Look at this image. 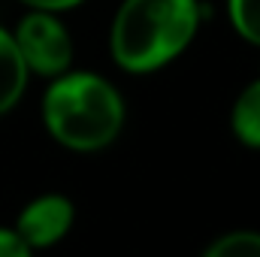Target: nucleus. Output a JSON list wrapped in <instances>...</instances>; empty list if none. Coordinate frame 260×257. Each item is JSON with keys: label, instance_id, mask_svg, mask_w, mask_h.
<instances>
[{"label": "nucleus", "instance_id": "f03ea898", "mask_svg": "<svg viewBox=\"0 0 260 257\" xmlns=\"http://www.w3.org/2000/svg\"><path fill=\"white\" fill-rule=\"evenodd\" d=\"M197 30V0H124L109 30L112 61L136 76L157 73L188 52Z\"/></svg>", "mask_w": 260, "mask_h": 257}, {"label": "nucleus", "instance_id": "6e6552de", "mask_svg": "<svg viewBox=\"0 0 260 257\" xmlns=\"http://www.w3.org/2000/svg\"><path fill=\"white\" fill-rule=\"evenodd\" d=\"M227 12L233 30L245 43L260 46V0H227Z\"/></svg>", "mask_w": 260, "mask_h": 257}, {"label": "nucleus", "instance_id": "f257e3e1", "mask_svg": "<svg viewBox=\"0 0 260 257\" xmlns=\"http://www.w3.org/2000/svg\"><path fill=\"white\" fill-rule=\"evenodd\" d=\"M124 100L118 88L91 70H67L52 79L43 97V124L49 136L76 154L109 148L124 130Z\"/></svg>", "mask_w": 260, "mask_h": 257}, {"label": "nucleus", "instance_id": "0eeeda50", "mask_svg": "<svg viewBox=\"0 0 260 257\" xmlns=\"http://www.w3.org/2000/svg\"><path fill=\"white\" fill-rule=\"evenodd\" d=\"M203 257H260V233L257 230H233L218 236Z\"/></svg>", "mask_w": 260, "mask_h": 257}, {"label": "nucleus", "instance_id": "20e7f679", "mask_svg": "<svg viewBox=\"0 0 260 257\" xmlns=\"http://www.w3.org/2000/svg\"><path fill=\"white\" fill-rule=\"evenodd\" d=\"M76 224V206L64 194H43L30 200L18 218H15V233L18 239L37 254L46 248H55Z\"/></svg>", "mask_w": 260, "mask_h": 257}, {"label": "nucleus", "instance_id": "1a4fd4ad", "mask_svg": "<svg viewBox=\"0 0 260 257\" xmlns=\"http://www.w3.org/2000/svg\"><path fill=\"white\" fill-rule=\"evenodd\" d=\"M0 257H34V251L18 239L12 227H0Z\"/></svg>", "mask_w": 260, "mask_h": 257}, {"label": "nucleus", "instance_id": "423d86ee", "mask_svg": "<svg viewBox=\"0 0 260 257\" xmlns=\"http://www.w3.org/2000/svg\"><path fill=\"white\" fill-rule=\"evenodd\" d=\"M230 130L245 148L260 151V79L248 82L239 91L230 109Z\"/></svg>", "mask_w": 260, "mask_h": 257}, {"label": "nucleus", "instance_id": "39448f33", "mask_svg": "<svg viewBox=\"0 0 260 257\" xmlns=\"http://www.w3.org/2000/svg\"><path fill=\"white\" fill-rule=\"evenodd\" d=\"M27 79H30V73L15 49L12 34L6 27H0V118L21 103V97L27 91Z\"/></svg>", "mask_w": 260, "mask_h": 257}, {"label": "nucleus", "instance_id": "7ed1b4c3", "mask_svg": "<svg viewBox=\"0 0 260 257\" xmlns=\"http://www.w3.org/2000/svg\"><path fill=\"white\" fill-rule=\"evenodd\" d=\"M12 40L30 76L52 82L64 76L67 70H73V37L64 27L61 15L30 9L15 24Z\"/></svg>", "mask_w": 260, "mask_h": 257}, {"label": "nucleus", "instance_id": "9d476101", "mask_svg": "<svg viewBox=\"0 0 260 257\" xmlns=\"http://www.w3.org/2000/svg\"><path fill=\"white\" fill-rule=\"evenodd\" d=\"M27 9H37V12H52V15H61L67 9H76L82 6L85 0H21Z\"/></svg>", "mask_w": 260, "mask_h": 257}]
</instances>
